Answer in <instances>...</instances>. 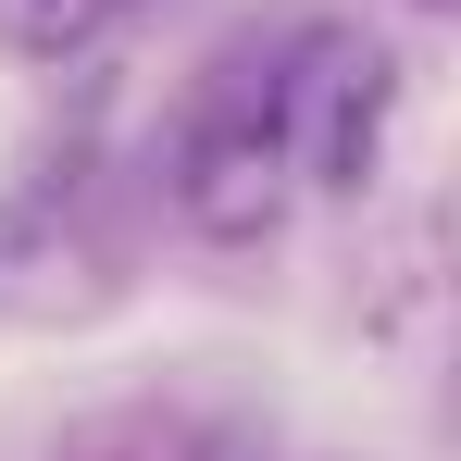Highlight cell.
<instances>
[{"label": "cell", "mask_w": 461, "mask_h": 461, "mask_svg": "<svg viewBox=\"0 0 461 461\" xmlns=\"http://www.w3.org/2000/svg\"><path fill=\"white\" fill-rule=\"evenodd\" d=\"M138 0H0V50L13 63H87Z\"/></svg>", "instance_id": "3957f363"}, {"label": "cell", "mask_w": 461, "mask_h": 461, "mask_svg": "<svg viewBox=\"0 0 461 461\" xmlns=\"http://www.w3.org/2000/svg\"><path fill=\"white\" fill-rule=\"evenodd\" d=\"M411 13H449V0H411Z\"/></svg>", "instance_id": "277c9868"}, {"label": "cell", "mask_w": 461, "mask_h": 461, "mask_svg": "<svg viewBox=\"0 0 461 461\" xmlns=\"http://www.w3.org/2000/svg\"><path fill=\"white\" fill-rule=\"evenodd\" d=\"M162 187L200 237H262L287 212V25L275 38H237L225 63L200 76V100L175 113V150H162Z\"/></svg>", "instance_id": "6da1fadb"}, {"label": "cell", "mask_w": 461, "mask_h": 461, "mask_svg": "<svg viewBox=\"0 0 461 461\" xmlns=\"http://www.w3.org/2000/svg\"><path fill=\"white\" fill-rule=\"evenodd\" d=\"M399 113V63L362 25H287V175L300 187H362Z\"/></svg>", "instance_id": "7a4b0ae2"}]
</instances>
